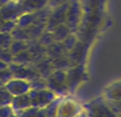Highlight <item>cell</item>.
<instances>
[{
    "instance_id": "obj_1",
    "label": "cell",
    "mask_w": 121,
    "mask_h": 117,
    "mask_svg": "<svg viewBox=\"0 0 121 117\" xmlns=\"http://www.w3.org/2000/svg\"><path fill=\"white\" fill-rule=\"evenodd\" d=\"M28 96L31 99L32 107L35 108H44L47 107L51 101H53L57 98V94L49 88H43V89H31L28 92Z\"/></svg>"
},
{
    "instance_id": "obj_2",
    "label": "cell",
    "mask_w": 121,
    "mask_h": 117,
    "mask_svg": "<svg viewBox=\"0 0 121 117\" xmlns=\"http://www.w3.org/2000/svg\"><path fill=\"white\" fill-rule=\"evenodd\" d=\"M47 86L57 94V96H65L68 92V79L67 73L59 69L50 74L47 81Z\"/></svg>"
},
{
    "instance_id": "obj_3",
    "label": "cell",
    "mask_w": 121,
    "mask_h": 117,
    "mask_svg": "<svg viewBox=\"0 0 121 117\" xmlns=\"http://www.w3.org/2000/svg\"><path fill=\"white\" fill-rule=\"evenodd\" d=\"M83 110L86 115L91 116H108L114 115L112 109L109 106V102L101 96L100 98H95L87 103L83 105Z\"/></svg>"
},
{
    "instance_id": "obj_4",
    "label": "cell",
    "mask_w": 121,
    "mask_h": 117,
    "mask_svg": "<svg viewBox=\"0 0 121 117\" xmlns=\"http://www.w3.org/2000/svg\"><path fill=\"white\" fill-rule=\"evenodd\" d=\"M82 112H83V105H80L78 101L73 99V98H67V97L62 96L59 101L57 116H76V115H80Z\"/></svg>"
},
{
    "instance_id": "obj_5",
    "label": "cell",
    "mask_w": 121,
    "mask_h": 117,
    "mask_svg": "<svg viewBox=\"0 0 121 117\" xmlns=\"http://www.w3.org/2000/svg\"><path fill=\"white\" fill-rule=\"evenodd\" d=\"M4 86L13 97L28 93L30 90L32 89L31 81L30 80L22 79V77H16V76H13L11 79H9L5 83Z\"/></svg>"
},
{
    "instance_id": "obj_6",
    "label": "cell",
    "mask_w": 121,
    "mask_h": 117,
    "mask_svg": "<svg viewBox=\"0 0 121 117\" xmlns=\"http://www.w3.org/2000/svg\"><path fill=\"white\" fill-rule=\"evenodd\" d=\"M82 19V8L79 0H71L69 4L67 15H66V25L69 27L71 33H76Z\"/></svg>"
},
{
    "instance_id": "obj_7",
    "label": "cell",
    "mask_w": 121,
    "mask_h": 117,
    "mask_svg": "<svg viewBox=\"0 0 121 117\" xmlns=\"http://www.w3.org/2000/svg\"><path fill=\"white\" fill-rule=\"evenodd\" d=\"M0 13L4 16L6 21H17V18L23 15L25 11L22 7V4L16 1V0H10L6 4L4 7L0 8Z\"/></svg>"
},
{
    "instance_id": "obj_8",
    "label": "cell",
    "mask_w": 121,
    "mask_h": 117,
    "mask_svg": "<svg viewBox=\"0 0 121 117\" xmlns=\"http://www.w3.org/2000/svg\"><path fill=\"white\" fill-rule=\"evenodd\" d=\"M102 97L108 102H116L121 101V80L114 81L106 86L103 90Z\"/></svg>"
},
{
    "instance_id": "obj_9",
    "label": "cell",
    "mask_w": 121,
    "mask_h": 117,
    "mask_svg": "<svg viewBox=\"0 0 121 117\" xmlns=\"http://www.w3.org/2000/svg\"><path fill=\"white\" fill-rule=\"evenodd\" d=\"M10 107L13 108V110H14V112H15V115H18V114L22 112L23 110H25V109H27V108L32 107L31 99H30L28 93L13 97V99H11V101H10Z\"/></svg>"
},
{
    "instance_id": "obj_10",
    "label": "cell",
    "mask_w": 121,
    "mask_h": 117,
    "mask_svg": "<svg viewBox=\"0 0 121 117\" xmlns=\"http://www.w3.org/2000/svg\"><path fill=\"white\" fill-rule=\"evenodd\" d=\"M84 70L83 67L78 65L70 69V73H67V79H68V91L71 92V89H77L83 80Z\"/></svg>"
},
{
    "instance_id": "obj_11",
    "label": "cell",
    "mask_w": 121,
    "mask_h": 117,
    "mask_svg": "<svg viewBox=\"0 0 121 117\" xmlns=\"http://www.w3.org/2000/svg\"><path fill=\"white\" fill-rule=\"evenodd\" d=\"M82 14L95 13V11H103L105 0H79Z\"/></svg>"
},
{
    "instance_id": "obj_12",
    "label": "cell",
    "mask_w": 121,
    "mask_h": 117,
    "mask_svg": "<svg viewBox=\"0 0 121 117\" xmlns=\"http://www.w3.org/2000/svg\"><path fill=\"white\" fill-rule=\"evenodd\" d=\"M49 1L50 0H24L21 4L25 13H34L48 8Z\"/></svg>"
},
{
    "instance_id": "obj_13",
    "label": "cell",
    "mask_w": 121,
    "mask_h": 117,
    "mask_svg": "<svg viewBox=\"0 0 121 117\" xmlns=\"http://www.w3.org/2000/svg\"><path fill=\"white\" fill-rule=\"evenodd\" d=\"M11 99H13V96L6 90L5 86L1 88V89H0V107L10 105Z\"/></svg>"
},
{
    "instance_id": "obj_14",
    "label": "cell",
    "mask_w": 121,
    "mask_h": 117,
    "mask_svg": "<svg viewBox=\"0 0 121 117\" xmlns=\"http://www.w3.org/2000/svg\"><path fill=\"white\" fill-rule=\"evenodd\" d=\"M13 115H15V112L10 107V105L0 107V117H9L13 116Z\"/></svg>"
},
{
    "instance_id": "obj_15",
    "label": "cell",
    "mask_w": 121,
    "mask_h": 117,
    "mask_svg": "<svg viewBox=\"0 0 121 117\" xmlns=\"http://www.w3.org/2000/svg\"><path fill=\"white\" fill-rule=\"evenodd\" d=\"M6 23V19L4 18V16L1 15V13H0V32H1V30H2V26H4V24Z\"/></svg>"
},
{
    "instance_id": "obj_16",
    "label": "cell",
    "mask_w": 121,
    "mask_h": 117,
    "mask_svg": "<svg viewBox=\"0 0 121 117\" xmlns=\"http://www.w3.org/2000/svg\"><path fill=\"white\" fill-rule=\"evenodd\" d=\"M8 1H10V0H0V8H1V7H4Z\"/></svg>"
},
{
    "instance_id": "obj_17",
    "label": "cell",
    "mask_w": 121,
    "mask_h": 117,
    "mask_svg": "<svg viewBox=\"0 0 121 117\" xmlns=\"http://www.w3.org/2000/svg\"><path fill=\"white\" fill-rule=\"evenodd\" d=\"M16 1H18V2H22V1H24V0H16Z\"/></svg>"
}]
</instances>
